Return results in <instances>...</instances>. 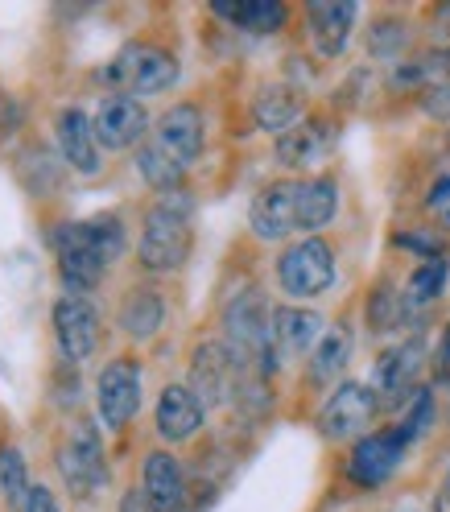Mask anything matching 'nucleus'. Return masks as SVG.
I'll list each match as a JSON object with an SVG mask.
<instances>
[{
  "mask_svg": "<svg viewBox=\"0 0 450 512\" xmlns=\"http://www.w3.org/2000/svg\"><path fill=\"white\" fill-rule=\"evenodd\" d=\"M306 17V38L314 46L318 58H343L351 46V34H356V21H360V5L356 0H310L302 9Z\"/></svg>",
  "mask_w": 450,
  "mask_h": 512,
  "instance_id": "19",
  "label": "nucleus"
},
{
  "mask_svg": "<svg viewBox=\"0 0 450 512\" xmlns=\"http://www.w3.org/2000/svg\"><path fill=\"white\" fill-rule=\"evenodd\" d=\"M25 512H62V504H58V496H54V488H50V484H34Z\"/></svg>",
  "mask_w": 450,
  "mask_h": 512,
  "instance_id": "36",
  "label": "nucleus"
},
{
  "mask_svg": "<svg viewBox=\"0 0 450 512\" xmlns=\"http://www.w3.org/2000/svg\"><path fill=\"white\" fill-rule=\"evenodd\" d=\"M211 13L223 17L228 25H236V29H244V34H252V38H273L289 25V9L281 5V0H236V5L232 0H215Z\"/></svg>",
  "mask_w": 450,
  "mask_h": 512,
  "instance_id": "26",
  "label": "nucleus"
},
{
  "mask_svg": "<svg viewBox=\"0 0 450 512\" xmlns=\"http://www.w3.org/2000/svg\"><path fill=\"white\" fill-rule=\"evenodd\" d=\"M149 141L162 145L174 162H182L190 170L207 149V112L199 104H190V100H178L153 120Z\"/></svg>",
  "mask_w": 450,
  "mask_h": 512,
  "instance_id": "15",
  "label": "nucleus"
},
{
  "mask_svg": "<svg viewBox=\"0 0 450 512\" xmlns=\"http://www.w3.org/2000/svg\"><path fill=\"white\" fill-rule=\"evenodd\" d=\"M430 25H434V38H438L442 46H450V5L430 9Z\"/></svg>",
  "mask_w": 450,
  "mask_h": 512,
  "instance_id": "38",
  "label": "nucleus"
},
{
  "mask_svg": "<svg viewBox=\"0 0 450 512\" xmlns=\"http://www.w3.org/2000/svg\"><path fill=\"white\" fill-rule=\"evenodd\" d=\"M438 223H442V228H446V232H450V203H446V207H442V215H438Z\"/></svg>",
  "mask_w": 450,
  "mask_h": 512,
  "instance_id": "41",
  "label": "nucleus"
},
{
  "mask_svg": "<svg viewBox=\"0 0 450 512\" xmlns=\"http://www.w3.org/2000/svg\"><path fill=\"white\" fill-rule=\"evenodd\" d=\"M401 248L417 252L422 261H434V256H446V236L442 232H430V228H409L405 236H397Z\"/></svg>",
  "mask_w": 450,
  "mask_h": 512,
  "instance_id": "33",
  "label": "nucleus"
},
{
  "mask_svg": "<svg viewBox=\"0 0 450 512\" xmlns=\"http://www.w3.org/2000/svg\"><path fill=\"white\" fill-rule=\"evenodd\" d=\"M450 203V174H442L434 186H430V195H426V211L430 215H442V207Z\"/></svg>",
  "mask_w": 450,
  "mask_h": 512,
  "instance_id": "37",
  "label": "nucleus"
},
{
  "mask_svg": "<svg viewBox=\"0 0 450 512\" xmlns=\"http://www.w3.org/2000/svg\"><path fill=\"white\" fill-rule=\"evenodd\" d=\"M434 376H438L442 384H450V323L442 327V335H438V343H434Z\"/></svg>",
  "mask_w": 450,
  "mask_h": 512,
  "instance_id": "35",
  "label": "nucleus"
},
{
  "mask_svg": "<svg viewBox=\"0 0 450 512\" xmlns=\"http://www.w3.org/2000/svg\"><path fill=\"white\" fill-rule=\"evenodd\" d=\"M145 401V372L137 356H112L95 372V422L108 434H124Z\"/></svg>",
  "mask_w": 450,
  "mask_h": 512,
  "instance_id": "7",
  "label": "nucleus"
},
{
  "mask_svg": "<svg viewBox=\"0 0 450 512\" xmlns=\"http://www.w3.org/2000/svg\"><path fill=\"white\" fill-rule=\"evenodd\" d=\"M409 438L401 426H380L372 434H364L360 442H351V451H347V463H343V475H347V484H356L364 492H376L384 488L389 479L401 471L405 455H409Z\"/></svg>",
  "mask_w": 450,
  "mask_h": 512,
  "instance_id": "10",
  "label": "nucleus"
},
{
  "mask_svg": "<svg viewBox=\"0 0 450 512\" xmlns=\"http://www.w3.org/2000/svg\"><path fill=\"white\" fill-rule=\"evenodd\" d=\"M207 426V405L190 393L186 380H170L162 384L157 393V405H153V430L166 446H186L195 442L199 430Z\"/></svg>",
  "mask_w": 450,
  "mask_h": 512,
  "instance_id": "18",
  "label": "nucleus"
},
{
  "mask_svg": "<svg viewBox=\"0 0 450 512\" xmlns=\"http://www.w3.org/2000/svg\"><path fill=\"white\" fill-rule=\"evenodd\" d=\"M413 318L409 302H405V285H397L393 277H380L368 298H364V323L372 335H401L405 323Z\"/></svg>",
  "mask_w": 450,
  "mask_h": 512,
  "instance_id": "27",
  "label": "nucleus"
},
{
  "mask_svg": "<svg viewBox=\"0 0 450 512\" xmlns=\"http://www.w3.org/2000/svg\"><path fill=\"white\" fill-rule=\"evenodd\" d=\"M54 145L62 166L79 178H95L104 170V149L95 141V124L79 104H62L54 112Z\"/></svg>",
  "mask_w": 450,
  "mask_h": 512,
  "instance_id": "16",
  "label": "nucleus"
},
{
  "mask_svg": "<svg viewBox=\"0 0 450 512\" xmlns=\"http://www.w3.org/2000/svg\"><path fill=\"white\" fill-rule=\"evenodd\" d=\"M434 418H438V401H434V389L430 384H422V389L413 393V401L401 409V430H405V438L409 442H422L430 430H434Z\"/></svg>",
  "mask_w": 450,
  "mask_h": 512,
  "instance_id": "32",
  "label": "nucleus"
},
{
  "mask_svg": "<svg viewBox=\"0 0 450 512\" xmlns=\"http://www.w3.org/2000/svg\"><path fill=\"white\" fill-rule=\"evenodd\" d=\"M50 252L58 265V281L67 294L87 298L104 285L108 269L128 252V223L116 211H100L87 219H62L50 232Z\"/></svg>",
  "mask_w": 450,
  "mask_h": 512,
  "instance_id": "1",
  "label": "nucleus"
},
{
  "mask_svg": "<svg viewBox=\"0 0 450 512\" xmlns=\"http://www.w3.org/2000/svg\"><path fill=\"white\" fill-rule=\"evenodd\" d=\"M166 294L157 285H133L124 290L120 306H116V331L128 339V343H153L166 327Z\"/></svg>",
  "mask_w": 450,
  "mask_h": 512,
  "instance_id": "22",
  "label": "nucleus"
},
{
  "mask_svg": "<svg viewBox=\"0 0 450 512\" xmlns=\"http://www.w3.org/2000/svg\"><path fill=\"white\" fill-rule=\"evenodd\" d=\"M137 174H141V182L153 190L157 199L162 195H178V190H186V166L182 162H174V157L162 149V145H153V141H145L141 149H137Z\"/></svg>",
  "mask_w": 450,
  "mask_h": 512,
  "instance_id": "28",
  "label": "nucleus"
},
{
  "mask_svg": "<svg viewBox=\"0 0 450 512\" xmlns=\"http://www.w3.org/2000/svg\"><path fill=\"white\" fill-rule=\"evenodd\" d=\"M323 335H327V318L314 306H302V302H277L273 306V347H277L281 364L310 360V351L318 347Z\"/></svg>",
  "mask_w": 450,
  "mask_h": 512,
  "instance_id": "20",
  "label": "nucleus"
},
{
  "mask_svg": "<svg viewBox=\"0 0 450 512\" xmlns=\"http://www.w3.org/2000/svg\"><path fill=\"white\" fill-rule=\"evenodd\" d=\"M306 120V100H302V91L298 87H289V83H265L261 91H256V100H252V124L261 128V133H289L294 124Z\"/></svg>",
  "mask_w": 450,
  "mask_h": 512,
  "instance_id": "23",
  "label": "nucleus"
},
{
  "mask_svg": "<svg viewBox=\"0 0 450 512\" xmlns=\"http://www.w3.org/2000/svg\"><path fill=\"white\" fill-rule=\"evenodd\" d=\"M50 331H54V347H58L62 364H87L95 351H100V339H104L100 310L91 306V298H75V294L54 298Z\"/></svg>",
  "mask_w": 450,
  "mask_h": 512,
  "instance_id": "11",
  "label": "nucleus"
},
{
  "mask_svg": "<svg viewBox=\"0 0 450 512\" xmlns=\"http://www.w3.org/2000/svg\"><path fill=\"white\" fill-rule=\"evenodd\" d=\"M186 384H190V393L207 405V413L232 405L236 389H240V368L232 360L228 343H223V339L195 343V351H190V376H186Z\"/></svg>",
  "mask_w": 450,
  "mask_h": 512,
  "instance_id": "13",
  "label": "nucleus"
},
{
  "mask_svg": "<svg viewBox=\"0 0 450 512\" xmlns=\"http://www.w3.org/2000/svg\"><path fill=\"white\" fill-rule=\"evenodd\" d=\"M422 112L434 120V124H450V79H442V83H430L426 91H422Z\"/></svg>",
  "mask_w": 450,
  "mask_h": 512,
  "instance_id": "34",
  "label": "nucleus"
},
{
  "mask_svg": "<svg viewBox=\"0 0 450 512\" xmlns=\"http://www.w3.org/2000/svg\"><path fill=\"white\" fill-rule=\"evenodd\" d=\"M380 397L368 380H339L314 413V426L327 442H360L380 418Z\"/></svg>",
  "mask_w": 450,
  "mask_h": 512,
  "instance_id": "8",
  "label": "nucleus"
},
{
  "mask_svg": "<svg viewBox=\"0 0 450 512\" xmlns=\"http://www.w3.org/2000/svg\"><path fill=\"white\" fill-rule=\"evenodd\" d=\"M248 228L261 244H285L298 232V178H273L256 186L248 203Z\"/></svg>",
  "mask_w": 450,
  "mask_h": 512,
  "instance_id": "14",
  "label": "nucleus"
},
{
  "mask_svg": "<svg viewBox=\"0 0 450 512\" xmlns=\"http://www.w3.org/2000/svg\"><path fill=\"white\" fill-rule=\"evenodd\" d=\"M219 339L228 343L232 360L240 368V376H261L273 380L281 372L277 347H273V306L265 302L261 290H236L228 302H223L219 314Z\"/></svg>",
  "mask_w": 450,
  "mask_h": 512,
  "instance_id": "3",
  "label": "nucleus"
},
{
  "mask_svg": "<svg viewBox=\"0 0 450 512\" xmlns=\"http://www.w3.org/2000/svg\"><path fill=\"white\" fill-rule=\"evenodd\" d=\"M442 508L450 512V463H446V488H442Z\"/></svg>",
  "mask_w": 450,
  "mask_h": 512,
  "instance_id": "40",
  "label": "nucleus"
},
{
  "mask_svg": "<svg viewBox=\"0 0 450 512\" xmlns=\"http://www.w3.org/2000/svg\"><path fill=\"white\" fill-rule=\"evenodd\" d=\"M29 492H34V479H29V463L21 455V446L0 438V500L13 512H25Z\"/></svg>",
  "mask_w": 450,
  "mask_h": 512,
  "instance_id": "29",
  "label": "nucleus"
},
{
  "mask_svg": "<svg viewBox=\"0 0 450 512\" xmlns=\"http://www.w3.org/2000/svg\"><path fill=\"white\" fill-rule=\"evenodd\" d=\"M116 512H153L149 504H145V496H141V488H128L120 500H116Z\"/></svg>",
  "mask_w": 450,
  "mask_h": 512,
  "instance_id": "39",
  "label": "nucleus"
},
{
  "mask_svg": "<svg viewBox=\"0 0 450 512\" xmlns=\"http://www.w3.org/2000/svg\"><path fill=\"white\" fill-rule=\"evenodd\" d=\"M351 351H356V335H351L347 323H335L327 327V335L318 339V347L310 351L306 360V380L314 384V389H335V384L343 380L347 364H351Z\"/></svg>",
  "mask_w": 450,
  "mask_h": 512,
  "instance_id": "24",
  "label": "nucleus"
},
{
  "mask_svg": "<svg viewBox=\"0 0 450 512\" xmlns=\"http://www.w3.org/2000/svg\"><path fill=\"white\" fill-rule=\"evenodd\" d=\"M182 79V62L153 42H128L108 67L100 71V83H108V95H162Z\"/></svg>",
  "mask_w": 450,
  "mask_h": 512,
  "instance_id": "4",
  "label": "nucleus"
},
{
  "mask_svg": "<svg viewBox=\"0 0 450 512\" xmlns=\"http://www.w3.org/2000/svg\"><path fill=\"white\" fill-rule=\"evenodd\" d=\"M364 42H368V54L372 58L397 62L409 50V42H413V29H409V21L401 13H380V17H372Z\"/></svg>",
  "mask_w": 450,
  "mask_h": 512,
  "instance_id": "31",
  "label": "nucleus"
},
{
  "mask_svg": "<svg viewBox=\"0 0 450 512\" xmlns=\"http://www.w3.org/2000/svg\"><path fill=\"white\" fill-rule=\"evenodd\" d=\"M273 277H277V290L285 298H298V302L323 298L331 285H335V277H339L335 248L323 236H298V240H289L277 252Z\"/></svg>",
  "mask_w": 450,
  "mask_h": 512,
  "instance_id": "5",
  "label": "nucleus"
},
{
  "mask_svg": "<svg viewBox=\"0 0 450 512\" xmlns=\"http://www.w3.org/2000/svg\"><path fill=\"white\" fill-rule=\"evenodd\" d=\"M54 459L62 484H67L75 500H95L108 488V451H104V430L95 418H75Z\"/></svg>",
  "mask_w": 450,
  "mask_h": 512,
  "instance_id": "6",
  "label": "nucleus"
},
{
  "mask_svg": "<svg viewBox=\"0 0 450 512\" xmlns=\"http://www.w3.org/2000/svg\"><path fill=\"white\" fill-rule=\"evenodd\" d=\"M190 252H195V199L190 190L153 199L141 215L137 232V261L149 277L182 273Z\"/></svg>",
  "mask_w": 450,
  "mask_h": 512,
  "instance_id": "2",
  "label": "nucleus"
},
{
  "mask_svg": "<svg viewBox=\"0 0 450 512\" xmlns=\"http://www.w3.org/2000/svg\"><path fill=\"white\" fill-rule=\"evenodd\" d=\"M335 215H339V182L331 174L298 178V232L318 236L327 223H335Z\"/></svg>",
  "mask_w": 450,
  "mask_h": 512,
  "instance_id": "25",
  "label": "nucleus"
},
{
  "mask_svg": "<svg viewBox=\"0 0 450 512\" xmlns=\"http://www.w3.org/2000/svg\"><path fill=\"white\" fill-rule=\"evenodd\" d=\"M422 368H426V335L422 331H413V335H405L393 347L380 351L368 384L376 389L384 413L405 409L413 401V393L422 389Z\"/></svg>",
  "mask_w": 450,
  "mask_h": 512,
  "instance_id": "9",
  "label": "nucleus"
},
{
  "mask_svg": "<svg viewBox=\"0 0 450 512\" xmlns=\"http://www.w3.org/2000/svg\"><path fill=\"white\" fill-rule=\"evenodd\" d=\"M446 281H450V261L446 256H434V261H417L409 281H405V302L413 314L430 310L442 294H446Z\"/></svg>",
  "mask_w": 450,
  "mask_h": 512,
  "instance_id": "30",
  "label": "nucleus"
},
{
  "mask_svg": "<svg viewBox=\"0 0 450 512\" xmlns=\"http://www.w3.org/2000/svg\"><path fill=\"white\" fill-rule=\"evenodd\" d=\"M141 496L153 512H186L190 508V475L170 446H153L141 459Z\"/></svg>",
  "mask_w": 450,
  "mask_h": 512,
  "instance_id": "17",
  "label": "nucleus"
},
{
  "mask_svg": "<svg viewBox=\"0 0 450 512\" xmlns=\"http://www.w3.org/2000/svg\"><path fill=\"white\" fill-rule=\"evenodd\" d=\"M91 124H95V141H100L104 153L141 149L153 133V116L137 95H104L91 112Z\"/></svg>",
  "mask_w": 450,
  "mask_h": 512,
  "instance_id": "12",
  "label": "nucleus"
},
{
  "mask_svg": "<svg viewBox=\"0 0 450 512\" xmlns=\"http://www.w3.org/2000/svg\"><path fill=\"white\" fill-rule=\"evenodd\" d=\"M335 141H339V128L331 116H306L302 124H294L289 133L273 141V157L285 170H310L318 162H327Z\"/></svg>",
  "mask_w": 450,
  "mask_h": 512,
  "instance_id": "21",
  "label": "nucleus"
}]
</instances>
